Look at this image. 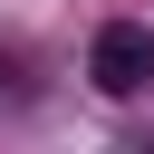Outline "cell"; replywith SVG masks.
Wrapping results in <instances>:
<instances>
[{
    "label": "cell",
    "instance_id": "obj_1",
    "mask_svg": "<svg viewBox=\"0 0 154 154\" xmlns=\"http://www.w3.org/2000/svg\"><path fill=\"white\" fill-rule=\"evenodd\" d=\"M87 87L96 96H144L154 87V29L144 19H106L87 38Z\"/></svg>",
    "mask_w": 154,
    "mask_h": 154
}]
</instances>
